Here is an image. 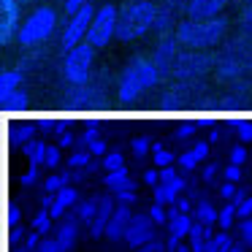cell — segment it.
I'll use <instances>...</instances> for the list:
<instances>
[{"label":"cell","mask_w":252,"mask_h":252,"mask_svg":"<svg viewBox=\"0 0 252 252\" xmlns=\"http://www.w3.org/2000/svg\"><path fill=\"white\" fill-rule=\"evenodd\" d=\"M158 25V8L152 0H125L120 6V22H117V41L130 44L138 41Z\"/></svg>","instance_id":"1"},{"label":"cell","mask_w":252,"mask_h":252,"mask_svg":"<svg viewBox=\"0 0 252 252\" xmlns=\"http://www.w3.org/2000/svg\"><path fill=\"white\" fill-rule=\"evenodd\" d=\"M160 79V68L155 63V57H133L130 63L125 65L120 76V100L122 103H133L138 100L147 90H152Z\"/></svg>","instance_id":"2"},{"label":"cell","mask_w":252,"mask_h":252,"mask_svg":"<svg viewBox=\"0 0 252 252\" xmlns=\"http://www.w3.org/2000/svg\"><path fill=\"white\" fill-rule=\"evenodd\" d=\"M225 30H228V22L220 17L214 19H187L176 28V44L185 46L190 52H203L217 46L220 41L225 38Z\"/></svg>","instance_id":"3"},{"label":"cell","mask_w":252,"mask_h":252,"mask_svg":"<svg viewBox=\"0 0 252 252\" xmlns=\"http://www.w3.org/2000/svg\"><path fill=\"white\" fill-rule=\"evenodd\" d=\"M55 28H57V11L52 6H38L25 17L17 41L25 49H35V46H41L44 41L52 38Z\"/></svg>","instance_id":"4"},{"label":"cell","mask_w":252,"mask_h":252,"mask_svg":"<svg viewBox=\"0 0 252 252\" xmlns=\"http://www.w3.org/2000/svg\"><path fill=\"white\" fill-rule=\"evenodd\" d=\"M117 22H120V8L114 3H103V6L95 11L93 28L87 33V41L95 49H106L111 41L117 38Z\"/></svg>","instance_id":"5"},{"label":"cell","mask_w":252,"mask_h":252,"mask_svg":"<svg viewBox=\"0 0 252 252\" xmlns=\"http://www.w3.org/2000/svg\"><path fill=\"white\" fill-rule=\"evenodd\" d=\"M95 46L90 41L73 46L71 52H65V63H63V76L71 84H84L90 79V71H93V60H95Z\"/></svg>","instance_id":"6"},{"label":"cell","mask_w":252,"mask_h":252,"mask_svg":"<svg viewBox=\"0 0 252 252\" xmlns=\"http://www.w3.org/2000/svg\"><path fill=\"white\" fill-rule=\"evenodd\" d=\"M95 11H98V8H93V3H87V6H82L76 14H71L65 30H63V38H60L63 52H71L73 46H79V44L87 41V33H90V28H93Z\"/></svg>","instance_id":"7"},{"label":"cell","mask_w":252,"mask_h":252,"mask_svg":"<svg viewBox=\"0 0 252 252\" xmlns=\"http://www.w3.org/2000/svg\"><path fill=\"white\" fill-rule=\"evenodd\" d=\"M22 3H11V6H0L3 17H0V44L8 46L14 38L19 35V28H22Z\"/></svg>","instance_id":"8"},{"label":"cell","mask_w":252,"mask_h":252,"mask_svg":"<svg viewBox=\"0 0 252 252\" xmlns=\"http://www.w3.org/2000/svg\"><path fill=\"white\" fill-rule=\"evenodd\" d=\"M228 0H187V17L190 19H214L225 11Z\"/></svg>","instance_id":"9"},{"label":"cell","mask_w":252,"mask_h":252,"mask_svg":"<svg viewBox=\"0 0 252 252\" xmlns=\"http://www.w3.org/2000/svg\"><path fill=\"white\" fill-rule=\"evenodd\" d=\"M174 60H176V46L174 41H163V44L158 46V52H155V63H158L160 71H165V68H174Z\"/></svg>","instance_id":"10"},{"label":"cell","mask_w":252,"mask_h":252,"mask_svg":"<svg viewBox=\"0 0 252 252\" xmlns=\"http://www.w3.org/2000/svg\"><path fill=\"white\" fill-rule=\"evenodd\" d=\"M22 84V71H6L0 76V98L17 93V87Z\"/></svg>","instance_id":"11"},{"label":"cell","mask_w":252,"mask_h":252,"mask_svg":"<svg viewBox=\"0 0 252 252\" xmlns=\"http://www.w3.org/2000/svg\"><path fill=\"white\" fill-rule=\"evenodd\" d=\"M3 103H6V109H8V111H22L25 106H28V98H25L22 90H17V93L6 95V98H3Z\"/></svg>","instance_id":"12"},{"label":"cell","mask_w":252,"mask_h":252,"mask_svg":"<svg viewBox=\"0 0 252 252\" xmlns=\"http://www.w3.org/2000/svg\"><path fill=\"white\" fill-rule=\"evenodd\" d=\"M87 3H90V0H65V11H68V14H76L79 8L87 6Z\"/></svg>","instance_id":"13"},{"label":"cell","mask_w":252,"mask_h":252,"mask_svg":"<svg viewBox=\"0 0 252 252\" xmlns=\"http://www.w3.org/2000/svg\"><path fill=\"white\" fill-rule=\"evenodd\" d=\"M22 3H44V0H22Z\"/></svg>","instance_id":"14"}]
</instances>
